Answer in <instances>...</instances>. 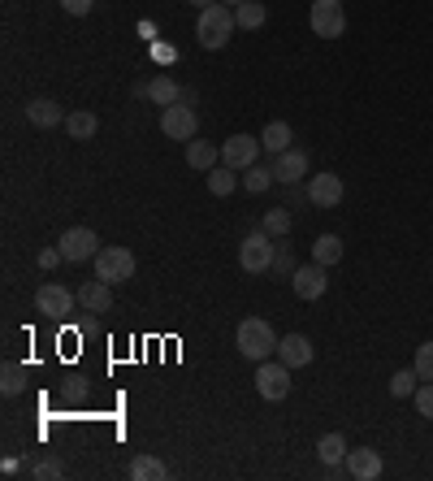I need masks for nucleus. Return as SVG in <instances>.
Here are the masks:
<instances>
[{"label":"nucleus","instance_id":"obj_1","mask_svg":"<svg viewBox=\"0 0 433 481\" xmlns=\"http://www.w3.org/2000/svg\"><path fill=\"white\" fill-rule=\"evenodd\" d=\"M238 31L235 22V9L230 5H208V9H199V22H196V43L199 48H208V53H216V48H226L230 43V35Z\"/></svg>","mask_w":433,"mask_h":481},{"label":"nucleus","instance_id":"obj_2","mask_svg":"<svg viewBox=\"0 0 433 481\" xmlns=\"http://www.w3.org/2000/svg\"><path fill=\"white\" fill-rule=\"evenodd\" d=\"M277 334H274V325L265 317H247V321H238V351L247 356V361H269V356H277Z\"/></svg>","mask_w":433,"mask_h":481},{"label":"nucleus","instance_id":"obj_3","mask_svg":"<svg viewBox=\"0 0 433 481\" xmlns=\"http://www.w3.org/2000/svg\"><path fill=\"white\" fill-rule=\"evenodd\" d=\"M269 239H274V235H265V230H252L247 239L238 243V269H243V274H269V269H274L277 247Z\"/></svg>","mask_w":433,"mask_h":481},{"label":"nucleus","instance_id":"obj_4","mask_svg":"<svg viewBox=\"0 0 433 481\" xmlns=\"http://www.w3.org/2000/svg\"><path fill=\"white\" fill-rule=\"evenodd\" d=\"M135 252L130 247H100L96 252V278H104L109 286H118V282H130L135 278Z\"/></svg>","mask_w":433,"mask_h":481},{"label":"nucleus","instance_id":"obj_5","mask_svg":"<svg viewBox=\"0 0 433 481\" xmlns=\"http://www.w3.org/2000/svg\"><path fill=\"white\" fill-rule=\"evenodd\" d=\"M308 26H313V35H321V40H338V35H347V14H342V0H313Z\"/></svg>","mask_w":433,"mask_h":481},{"label":"nucleus","instance_id":"obj_6","mask_svg":"<svg viewBox=\"0 0 433 481\" xmlns=\"http://www.w3.org/2000/svg\"><path fill=\"white\" fill-rule=\"evenodd\" d=\"M256 390H260V399L282 403L286 395H291V364L260 361V369H256Z\"/></svg>","mask_w":433,"mask_h":481},{"label":"nucleus","instance_id":"obj_7","mask_svg":"<svg viewBox=\"0 0 433 481\" xmlns=\"http://www.w3.org/2000/svg\"><path fill=\"white\" fill-rule=\"evenodd\" d=\"M160 130H165V139L191 143V139H196V130H199L196 109H191L187 101H178V104H169V109H160Z\"/></svg>","mask_w":433,"mask_h":481},{"label":"nucleus","instance_id":"obj_8","mask_svg":"<svg viewBox=\"0 0 433 481\" xmlns=\"http://www.w3.org/2000/svg\"><path fill=\"white\" fill-rule=\"evenodd\" d=\"M74 303H79V295L70 286H61V282H43L40 291H35V313H43V317H53V321L74 313Z\"/></svg>","mask_w":433,"mask_h":481},{"label":"nucleus","instance_id":"obj_9","mask_svg":"<svg viewBox=\"0 0 433 481\" xmlns=\"http://www.w3.org/2000/svg\"><path fill=\"white\" fill-rule=\"evenodd\" d=\"M57 247H61V256H65L70 265H79V261H91V256H96L100 239H96V230H91V226H70V230L61 235Z\"/></svg>","mask_w":433,"mask_h":481},{"label":"nucleus","instance_id":"obj_10","mask_svg":"<svg viewBox=\"0 0 433 481\" xmlns=\"http://www.w3.org/2000/svg\"><path fill=\"white\" fill-rule=\"evenodd\" d=\"M291 286H295L299 300H321L325 291H330V278H325V265H299L295 274H291Z\"/></svg>","mask_w":433,"mask_h":481},{"label":"nucleus","instance_id":"obj_11","mask_svg":"<svg viewBox=\"0 0 433 481\" xmlns=\"http://www.w3.org/2000/svg\"><path fill=\"white\" fill-rule=\"evenodd\" d=\"M221 160L230 165V169H247V165H256L260 160V139L256 135H235V139L221 143Z\"/></svg>","mask_w":433,"mask_h":481},{"label":"nucleus","instance_id":"obj_12","mask_svg":"<svg viewBox=\"0 0 433 481\" xmlns=\"http://www.w3.org/2000/svg\"><path fill=\"white\" fill-rule=\"evenodd\" d=\"M308 204L313 208H338L342 204V178L338 174H313L308 178Z\"/></svg>","mask_w":433,"mask_h":481},{"label":"nucleus","instance_id":"obj_13","mask_svg":"<svg viewBox=\"0 0 433 481\" xmlns=\"http://www.w3.org/2000/svg\"><path fill=\"white\" fill-rule=\"evenodd\" d=\"M347 473H351L355 481H377L381 477V456H377L373 447H360V451H347Z\"/></svg>","mask_w":433,"mask_h":481},{"label":"nucleus","instance_id":"obj_14","mask_svg":"<svg viewBox=\"0 0 433 481\" xmlns=\"http://www.w3.org/2000/svg\"><path fill=\"white\" fill-rule=\"evenodd\" d=\"M79 303H82V313H109V308H113V286H109L104 278L82 282V286H79Z\"/></svg>","mask_w":433,"mask_h":481},{"label":"nucleus","instance_id":"obj_15","mask_svg":"<svg viewBox=\"0 0 433 481\" xmlns=\"http://www.w3.org/2000/svg\"><path fill=\"white\" fill-rule=\"evenodd\" d=\"M316 356V347L303 334H286V339L277 342V361L282 364H291V369H303V364H313Z\"/></svg>","mask_w":433,"mask_h":481},{"label":"nucleus","instance_id":"obj_16","mask_svg":"<svg viewBox=\"0 0 433 481\" xmlns=\"http://www.w3.org/2000/svg\"><path fill=\"white\" fill-rule=\"evenodd\" d=\"M303 174H308V152L286 148L282 157H274V178L277 182H303Z\"/></svg>","mask_w":433,"mask_h":481},{"label":"nucleus","instance_id":"obj_17","mask_svg":"<svg viewBox=\"0 0 433 481\" xmlns=\"http://www.w3.org/2000/svg\"><path fill=\"white\" fill-rule=\"evenodd\" d=\"M65 118H70V113H61V104L48 101V96H40V101L26 104V121H31V126H40V130H48V126H61Z\"/></svg>","mask_w":433,"mask_h":481},{"label":"nucleus","instance_id":"obj_18","mask_svg":"<svg viewBox=\"0 0 433 481\" xmlns=\"http://www.w3.org/2000/svg\"><path fill=\"white\" fill-rule=\"evenodd\" d=\"M295 139V130H291V121H269L265 130H260V148L269 152V157H282L286 148Z\"/></svg>","mask_w":433,"mask_h":481},{"label":"nucleus","instance_id":"obj_19","mask_svg":"<svg viewBox=\"0 0 433 481\" xmlns=\"http://www.w3.org/2000/svg\"><path fill=\"white\" fill-rule=\"evenodd\" d=\"M182 82L178 79H169V74H157V79H148V101L152 104H160V109H169V104H178L182 101Z\"/></svg>","mask_w":433,"mask_h":481},{"label":"nucleus","instance_id":"obj_20","mask_svg":"<svg viewBox=\"0 0 433 481\" xmlns=\"http://www.w3.org/2000/svg\"><path fill=\"white\" fill-rule=\"evenodd\" d=\"M216 160H221V148H213V143H204V139L187 143V165H191V169L208 174V169H216Z\"/></svg>","mask_w":433,"mask_h":481},{"label":"nucleus","instance_id":"obj_21","mask_svg":"<svg viewBox=\"0 0 433 481\" xmlns=\"http://www.w3.org/2000/svg\"><path fill=\"white\" fill-rule=\"evenodd\" d=\"M235 22H238V31H260V26L269 22V9H265L260 0H243L235 9Z\"/></svg>","mask_w":433,"mask_h":481},{"label":"nucleus","instance_id":"obj_22","mask_svg":"<svg viewBox=\"0 0 433 481\" xmlns=\"http://www.w3.org/2000/svg\"><path fill=\"white\" fill-rule=\"evenodd\" d=\"M130 477L135 481H165L169 468H165V460H157V456H135V460H130Z\"/></svg>","mask_w":433,"mask_h":481},{"label":"nucleus","instance_id":"obj_23","mask_svg":"<svg viewBox=\"0 0 433 481\" xmlns=\"http://www.w3.org/2000/svg\"><path fill=\"white\" fill-rule=\"evenodd\" d=\"M347 451H351V447H347L342 434H325V438L316 442V456H321V464H330V468L347 460Z\"/></svg>","mask_w":433,"mask_h":481},{"label":"nucleus","instance_id":"obj_24","mask_svg":"<svg viewBox=\"0 0 433 481\" xmlns=\"http://www.w3.org/2000/svg\"><path fill=\"white\" fill-rule=\"evenodd\" d=\"M269 182H277L274 178V165H247L243 169V191H252V196H260V191H269Z\"/></svg>","mask_w":433,"mask_h":481},{"label":"nucleus","instance_id":"obj_25","mask_svg":"<svg viewBox=\"0 0 433 481\" xmlns=\"http://www.w3.org/2000/svg\"><path fill=\"white\" fill-rule=\"evenodd\" d=\"M313 261L325 265V269L338 265V261H342V239H338V235H321V239L313 243Z\"/></svg>","mask_w":433,"mask_h":481},{"label":"nucleus","instance_id":"obj_26","mask_svg":"<svg viewBox=\"0 0 433 481\" xmlns=\"http://www.w3.org/2000/svg\"><path fill=\"white\" fill-rule=\"evenodd\" d=\"M96 130H100L96 113H70V118H65V135H70V139H91Z\"/></svg>","mask_w":433,"mask_h":481},{"label":"nucleus","instance_id":"obj_27","mask_svg":"<svg viewBox=\"0 0 433 481\" xmlns=\"http://www.w3.org/2000/svg\"><path fill=\"white\" fill-rule=\"evenodd\" d=\"M238 182H243V178H238V169H230V165H216V169H208V191H213V196H230Z\"/></svg>","mask_w":433,"mask_h":481},{"label":"nucleus","instance_id":"obj_28","mask_svg":"<svg viewBox=\"0 0 433 481\" xmlns=\"http://www.w3.org/2000/svg\"><path fill=\"white\" fill-rule=\"evenodd\" d=\"M0 390H5V395H22V390H26V364H18V361L5 364V369H0Z\"/></svg>","mask_w":433,"mask_h":481},{"label":"nucleus","instance_id":"obj_29","mask_svg":"<svg viewBox=\"0 0 433 481\" xmlns=\"http://www.w3.org/2000/svg\"><path fill=\"white\" fill-rule=\"evenodd\" d=\"M260 230H265V235H274V239L291 235V208H269L265 221H260Z\"/></svg>","mask_w":433,"mask_h":481},{"label":"nucleus","instance_id":"obj_30","mask_svg":"<svg viewBox=\"0 0 433 481\" xmlns=\"http://www.w3.org/2000/svg\"><path fill=\"white\" fill-rule=\"evenodd\" d=\"M416 386H420V373L416 369H399L390 378V395L394 399H408V395H416Z\"/></svg>","mask_w":433,"mask_h":481},{"label":"nucleus","instance_id":"obj_31","mask_svg":"<svg viewBox=\"0 0 433 481\" xmlns=\"http://www.w3.org/2000/svg\"><path fill=\"white\" fill-rule=\"evenodd\" d=\"M416 373H420V381H433V342H420L416 347Z\"/></svg>","mask_w":433,"mask_h":481},{"label":"nucleus","instance_id":"obj_32","mask_svg":"<svg viewBox=\"0 0 433 481\" xmlns=\"http://www.w3.org/2000/svg\"><path fill=\"white\" fill-rule=\"evenodd\" d=\"M412 399H416V412H420L425 421H433V381H420Z\"/></svg>","mask_w":433,"mask_h":481},{"label":"nucleus","instance_id":"obj_33","mask_svg":"<svg viewBox=\"0 0 433 481\" xmlns=\"http://www.w3.org/2000/svg\"><path fill=\"white\" fill-rule=\"evenodd\" d=\"M31 477H40V481H48V477H65V464L48 456V460H40L35 468H31Z\"/></svg>","mask_w":433,"mask_h":481},{"label":"nucleus","instance_id":"obj_34","mask_svg":"<svg viewBox=\"0 0 433 481\" xmlns=\"http://www.w3.org/2000/svg\"><path fill=\"white\" fill-rule=\"evenodd\" d=\"M295 269H299V265H295V252H291V247H277V256H274V274H286V278H291Z\"/></svg>","mask_w":433,"mask_h":481},{"label":"nucleus","instance_id":"obj_35","mask_svg":"<svg viewBox=\"0 0 433 481\" xmlns=\"http://www.w3.org/2000/svg\"><path fill=\"white\" fill-rule=\"evenodd\" d=\"M61 9H65V14H74V18H82V14H91V9H96V0H61Z\"/></svg>","mask_w":433,"mask_h":481},{"label":"nucleus","instance_id":"obj_36","mask_svg":"<svg viewBox=\"0 0 433 481\" xmlns=\"http://www.w3.org/2000/svg\"><path fill=\"white\" fill-rule=\"evenodd\" d=\"M57 261H65V256H61V247H48V252H40V269H53Z\"/></svg>","mask_w":433,"mask_h":481},{"label":"nucleus","instance_id":"obj_37","mask_svg":"<svg viewBox=\"0 0 433 481\" xmlns=\"http://www.w3.org/2000/svg\"><path fill=\"white\" fill-rule=\"evenodd\" d=\"M187 5H196V9H208V5H216V0H187Z\"/></svg>","mask_w":433,"mask_h":481},{"label":"nucleus","instance_id":"obj_38","mask_svg":"<svg viewBox=\"0 0 433 481\" xmlns=\"http://www.w3.org/2000/svg\"><path fill=\"white\" fill-rule=\"evenodd\" d=\"M221 5H230V9H238V5H243V0H221Z\"/></svg>","mask_w":433,"mask_h":481}]
</instances>
